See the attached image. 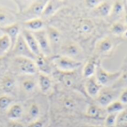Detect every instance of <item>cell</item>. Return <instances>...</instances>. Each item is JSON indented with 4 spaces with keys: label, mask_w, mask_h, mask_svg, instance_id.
<instances>
[{
    "label": "cell",
    "mask_w": 127,
    "mask_h": 127,
    "mask_svg": "<svg viewBox=\"0 0 127 127\" xmlns=\"http://www.w3.org/2000/svg\"><path fill=\"white\" fill-rule=\"evenodd\" d=\"M16 17L14 14L7 8L0 7V26L5 27L15 23Z\"/></svg>",
    "instance_id": "cell-18"
},
{
    "label": "cell",
    "mask_w": 127,
    "mask_h": 127,
    "mask_svg": "<svg viewBox=\"0 0 127 127\" xmlns=\"http://www.w3.org/2000/svg\"><path fill=\"white\" fill-rule=\"evenodd\" d=\"M37 85L43 93H47L52 88V82L49 75L40 73L37 77Z\"/></svg>",
    "instance_id": "cell-21"
},
{
    "label": "cell",
    "mask_w": 127,
    "mask_h": 127,
    "mask_svg": "<svg viewBox=\"0 0 127 127\" xmlns=\"http://www.w3.org/2000/svg\"><path fill=\"white\" fill-rule=\"evenodd\" d=\"M85 88L87 92V94L93 98H96L97 95L99 94L100 91L102 88V86L97 82L95 76L90 77L87 79L85 84Z\"/></svg>",
    "instance_id": "cell-13"
},
{
    "label": "cell",
    "mask_w": 127,
    "mask_h": 127,
    "mask_svg": "<svg viewBox=\"0 0 127 127\" xmlns=\"http://www.w3.org/2000/svg\"><path fill=\"white\" fill-rule=\"evenodd\" d=\"M0 65H1V58H0Z\"/></svg>",
    "instance_id": "cell-43"
},
{
    "label": "cell",
    "mask_w": 127,
    "mask_h": 127,
    "mask_svg": "<svg viewBox=\"0 0 127 127\" xmlns=\"http://www.w3.org/2000/svg\"><path fill=\"white\" fill-rule=\"evenodd\" d=\"M96 61L95 59H90L84 66L83 68V76L85 78L88 79L90 77H92L95 75L96 67H97Z\"/></svg>",
    "instance_id": "cell-26"
},
{
    "label": "cell",
    "mask_w": 127,
    "mask_h": 127,
    "mask_svg": "<svg viewBox=\"0 0 127 127\" xmlns=\"http://www.w3.org/2000/svg\"><path fill=\"white\" fill-rule=\"evenodd\" d=\"M13 99L8 95H2L0 96V110L6 111L12 105Z\"/></svg>",
    "instance_id": "cell-33"
},
{
    "label": "cell",
    "mask_w": 127,
    "mask_h": 127,
    "mask_svg": "<svg viewBox=\"0 0 127 127\" xmlns=\"http://www.w3.org/2000/svg\"><path fill=\"white\" fill-rule=\"evenodd\" d=\"M121 42H119L118 39L111 37H105L97 42L96 50L100 55H110L115 51L116 47Z\"/></svg>",
    "instance_id": "cell-3"
},
{
    "label": "cell",
    "mask_w": 127,
    "mask_h": 127,
    "mask_svg": "<svg viewBox=\"0 0 127 127\" xmlns=\"http://www.w3.org/2000/svg\"><path fill=\"white\" fill-rule=\"evenodd\" d=\"M11 49V43L6 34L0 37V58H2Z\"/></svg>",
    "instance_id": "cell-27"
},
{
    "label": "cell",
    "mask_w": 127,
    "mask_h": 127,
    "mask_svg": "<svg viewBox=\"0 0 127 127\" xmlns=\"http://www.w3.org/2000/svg\"><path fill=\"white\" fill-rule=\"evenodd\" d=\"M75 29L79 34L89 35L94 29V24L89 19H82L78 22Z\"/></svg>",
    "instance_id": "cell-15"
},
{
    "label": "cell",
    "mask_w": 127,
    "mask_h": 127,
    "mask_svg": "<svg viewBox=\"0 0 127 127\" xmlns=\"http://www.w3.org/2000/svg\"><path fill=\"white\" fill-rule=\"evenodd\" d=\"M24 114V108L21 104H12L7 110V116L11 120H18Z\"/></svg>",
    "instance_id": "cell-19"
},
{
    "label": "cell",
    "mask_w": 127,
    "mask_h": 127,
    "mask_svg": "<svg viewBox=\"0 0 127 127\" xmlns=\"http://www.w3.org/2000/svg\"><path fill=\"white\" fill-rule=\"evenodd\" d=\"M124 105L119 100L116 99L110 103L105 108L108 114H119L125 109Z\"/></svg>",
    "instance_id": "cell-29"
},
{
    "label": "cell",
    "mask_w": 127,
    "mask_h": 127,
    "mask_svg": "<svg viewBox=\"0 0 127 127\" xmlns=\"http://www.w3.org/2000/svg\"><path fill=\"white\" fill-rule=\"evenodd\" d=\"M126 30L127 27L126 24L121 22H115L111 26V32L114 35H123Z\"/></svg>",
    "instance_id": "cell-32"
},
{
    "label": "cell",
    "mask_w": 127,
    "mask_h": 127,
    "mask_svg": "<svg viewBox=\"0 0 127 127\" xmlns=\"http://www.w3.org/2000/svg\"><path fill=\"white\" fill-rule=\"evenodd\" d=\"M118 114H108L105 117V125L106 127H115Z\"/></svg>",
    "instance_id": "cell-36"
},
{
    "label": "cell",
    "mask_w": 127,
    "mask_h": 127,
    "mask_svg": "<svg viewBox=\"0 0 127 127\" xmlns=\"http://www.w3.org/2000/svg\"><path fill=\"white\" fill-rule=\"evenodd\" d=\"M47 2V0H38V1L32 2L25 9L23 12L24 17L26 18V20L34 18H40Z\"/></svg>",
    "instance_id": "cell-5"
},
{
    "label": "cell",
    "mask_w": 127,
    "mask_h": 127,
    "mask_svg": "<svg viewBox=\"0 0 127 127\" xmlns=\"http://www.w3.org/2000/svg\"><path fill=\"white\" fill-rule=\"evenodd\" d=\"M62 55L67 56L73 59H76L77 57L80 56L82 51L79 45L75 42H68L63 45L61 48Z\"/></svg>",
    "instance_id": "cell-11"
},
{
    "label": "cell",
    "mask_w": 127,
    "mask_h": 127,
    "mask_svg": "<svg viewBox=\"0 0 127 127\" xmlns=\"http://www.w3.org/2000/svg\"><path fill=\"white\" fill-rule=\"evenodd\" d=\"M20 34L23 36V37L24 38L26 43H27V45L29 47V49H31V51L33 52V54L35 56H38V55H41V52L38 46L37 42L32 32L27 30L26 29H23L20 32Z\"/></svg>",
    "instance_id": "cell-10"
},
{
    "label": "cell",
    "mask_w": 127,
    "mask_h": 127,
    "mask_svg": "<svg viewBox=\"0 0 127 127\" xmlns=\"http://www.w3.org/2000/svg\"><path fill=\"white\" fill-rule=\"evenodd\" d=\"M112 5L113 2L110 1H102L101 3L95 8L94 9L96 12V14L102 17H105L111 15V9H112Z\"/></svg>",
    "instance_id": "cell-22"
},
{
    "label": "cell",
    "mask_w": 127,
    "mask_h": 127,
    "mask_svg": "<svg viewBox=\"0 0 127 127\" xmlns=\"http://www.w3.org/2000/svg\"><path fill=\"white\" fill-rule=\"evenodd\" d=\"M120 75V70L113 73L108 72L105 70L102 67V65L97 64L94 76L96 79L97 82L102 86L109 87V86H112L116 82Z\"/></svg>",
    "instance_id": "cell-2"
},
{
    "label": "cell",
    "mask_w": 127,
    "mask_h": 127,
    "mask_svg": "<svg viewBox=\"0 0 127 127\" xmlns=\"http://www.w3.org/2000/svg\"><path fill=\"white\" fill-rule=\"evenodd\" d=\"M2 32H3V33L5 34H6L11 43V49L14 47L19 35L20 34V26L19 23H15L14 24L9 25L8 26H5V27H2L0 28Z\"/></svg>",
    "instance_id": "cell-12"
},
{
    "label": "cell",
    "mask_w": 127,
    "mask_h": 127,
    "mask_svg": "<svg viewBox=\"0 0 127 127\" xmlns=\"http://www.w3.org/2000/svg\"><path fill=\"white\" fill-rule=\"evenodd\" d=\"M58 5L59 3L57 2H54V1H48L44 11L43 12L42 17H49L51 15H52L58 9Z\"/></svg>",
    "instance_id": "cell-31"
},
{
    "label": "cell",
    "mask_w": 127,
    "mask_h": 127,
    "mask_svg": "<svg viewBox=\"0 0 127 127\" xmlns=\"http://www.w3.org/2000/svg\"><path fill=\"white\" fill-rule=\"evenodd\" d=\"M85 114L87 117L90 118H94V119L103 118V113L101 107L95 104H90L87 107Z\"/></svg>",
    "instance_id": "cell-23"
},
{
    "label": "cell",
    "mask_w": 127,
    "mask_h": 127,
    "mask_svg": "<svg viewBox=\"0 0 127 127\" xmlns=\"http://www.w3.org/2000/svg\"><path fill=\"white\" fill-rule=\"evenodd\" d=\"M49 45L51 47L52 52L55 49H56L61 43V34L58 32L57 29L52 26H49L47 29H46Z\"/></svg>",
    "instance_id": "cell-14"
},
{
    "label": "cell",
    "mask_w": 127,
    "mask_h": 127,
    "mask_svg": "<svg viewBox=\"0 0 127 127\" xmlns=\"http://www.w3.org/2000/svg\"><path fill=\"white\" fill-rule=\"evenodd\" d=\"M37 87H38L37 79L34 76L23 75L20 78L19 88L23 94H32L34 91Z\"/></svg>",
    "instance_id": "cell-9"
},
{
    "label": "cell",
    "mask_w": 127,
    "mask_h": 127,
    "mask_svg": "<svg viewBox=\"0 0 127 127\" xmlns=\"http://www.w3.org/2000/svg\"><path fill=\"white\" fill-rule=\"evenodd\" d=\"M52 63L61 73H73L82 66L80 61L64 55L55 57L53 58Z\"/></svg>",
    "instance_id": "cell-1"
},
{
    "label": "cell",
    "mask_w": 127,
    "mask_h": 127,
    "mask_svg": "<svg viewBox=\"0 0 127 127\" xmlns=\"http://www.w3.org/2000/svg\"><path fill=\"white\" fill-rule=\"evenodd\" d=\"M32 33L37 42L41 54L46 57H49L52 53V50H51V47L49 45L46 29L43 28V29H40L39 31L32 32Z\"/></svg>",
    "instance_id": "cell-7"
},
{
    "label": "cell",
    "mask_w": 127,
    "mask_h": 127,
    "mask_svg": "<svg viewBox=\"0 0 127 127\" xmlns=\"http://www.w3.org/2000/svg\"><path fill=\"white\" fill-rule=\"evenodd\" d=\"M13 55L15 57H22V58H26L32 60L35 59L36 56L33 54V52L31 51L29 47L28 46L27 43H26L24 38L21 35V34L19 35L14 47L12 48Z\"/></svg>",
    "instance_id": "cell-6"
},
{
    "label": "cell",
    "mask_w": 127,
    "mask_h": 127,
    "mask_svg": "<svg viewBox=\"0 0 127 127\" xmlns=\"http://www.w3.org/2000/svg\"><path fill=\"white\" fill-rule=\"evenodd\" d=\"M1 89L7 94H12L17 89V82L14 77L9 75L5 76L1 81Z\"/></svg>",
    "instance_id": "cell-16"
},
{
    "label": "cell",
    "mask_w": 127,
    "mask_h": 127,
    "mask_svg": "<svg viewBox=\"0 0 127 127\" xmlns=\"http://www.w3.org/2000/svg\"><path fill=\"white\" fill-rule=\"evenodd\" d=\"M0 127H5L2 121H0Z\"/></svg>",
    "instance_id": "cell-42"
},
{
    "label": "cell",
    "mask_w": 127,
    "mask_h": 127,
    "mask_svg": "<svg viewBox=\"0 0 127 127\" xmlns=\"http://www.w3.org/2000/svg\"><path fill=\"white\" fill-rule=\"evenodd\" d=\"M126 4L123 1H114L112 5V9L111 12V16L118 17L123 14L125 10Z\"/></svg>",
    "instance_id": "cell-30"
},
{
    "label": "cell",
    "mask_w": 127,
    "mask_h": 127,
    "mask_svg": "<svg viewBox=\"0 0 127 127\" xmlns=\"http://www.w3.org/2000/svg\"><path fill=\"white\" fill-rule=\"evenodd\" d=\"M25 29L31 32H37L43 29L44 23L40 18H34L26 20L24 23Z\"/></svg>",
    "instance_id": "cell-25"
},
{
    "label": "cell",
    "mask_w": 127,
    "mask_h": 127,
    "mask_svg": "<svg viewBox=\"0 0 127 127\" xmlns=\"http://www.w3.org/2000/svg\"><path fill=\"white\" fill-rule=\"evenodd\" d=\"M117 96L116 89L106 87L105 88H102L99 94L96 97V101L97 105L100 107L106 108L110 103L116 100Z\"/></svg>",
    "instance_id": "cell-8"
},
{
    "label": "cell",
    "mask_w": 127,
    "mask_h": 127,
    "mask_svg": "<svg viewBox=\"0 0 127 127\" xmlns=\"http://www.w3.org/2000/svg\"><path fill=\"white\" fill-rule=\"evenodd\" d=\"M123 16H124L125 24L127 25V4H126V5H125V10H124V12H123Z\"/></svg>",
    "instance_id": "cell-41"
},
{
    "label": "cell",
    "mask_w": 127,
    "mask_h": 127,
    "mask_svg": "<svg viewBox=\"0 0 127 127\" xmlns=\"http://www.w3.org/2000/svg\"><path fill=\"white\" fill-rule=\"evenodd\" d=\"M101 2L102 1H100V0H86L84 2V3L87 8L95 9L101 3Z\"/></svg>",
    "instance_id": "cell-37"
},
{
    "label": "cell",
    "mask_w": 127,
    "mask_h": 127,
    "mask_svg": "<svg viewBox=\"0 0 127 127\" xmlns=\"http://www.w3.org/2000/svg\"><path fill=\"white\" fill-rule=\"evenodd\" d=\"M40 114V106L38 105V104H37L35 102H32L29 105L26 111H24L23 117H25L26 120L27 122H29V123L31 122L38 120Z\"/></svg>",
    "instance_id": "cell-17"
},
{
    "label": "cell",
    "mask_w": 127,
    "mask_h": 127,
    "mask_svg": "<svg viewBox=\"0 0 127 127\" xmlns=\"http://www.w3.org/2000/svg\"><path fill=\"white\" fill-rule=\"evenodd\" d=\"M112 88L114 89L127 88V63L123 64V70H120V75Z\"/></svg>",
    "instance_id": "cell-24"
},
{
    "label": "cell",
    "mask_w": 127,
    "mask_h": 127,
    "mask_svg": "<svg viewBox=\"0 0 127 127\" xmlns=\"http://www.w3.org/2000/svg\"><path fill=\"white\" fill-rule=\"evenodd\" d=\"M60 75V81L66 87L73 88L76 85V78L73 74V73H61Z\"/></svg>",
    "instance_id": "cell-28"
},
{
    "label": "cell",
    "mask_w": 127,
    "mask_h": 127,
    "mask_svg": "<svg viewBox=\"0 0 127 127\" xmlns=\"http://www.w3.org/2000/svg\"><path fill=\"white\" fill-rule=\"evenodd\" d=\"M47 58L48 57L41 54L38 56H36L34 62L36 64L37 70H39L42 73L49 75V73L51 72V67Z\"/></svg>",
    "instance_id": "cell-20"
},
{
    "label": "cell",
    "mask_w": 127,
    "mask_h": 127,
    "mask_svg": "<svg viewBox=\"0 0 127 127\" xmlns=\"http://www.w3.org/2000/svg\"><path fill=\"white\" fill-rule=\"evenodd\" d=\"M14 64L17 70L23 75L34 76L38 70L34 61L29 58L15 57Z\"/></svg>",
    "instance_id": "cell-4"
},
{
    "label": "cell",
    "mask_w": 127,
    "mask_h": 127,
    "mask_svg": "<svg viewBox=\"0 0 127 127\" xmlns=\"http://www.w3.org/2000/svg\"><path fill=\"white\" fill-rule=\"evenodd\" d=\"M63 106L67 111H74L77 107V103L74 99L66 97L63 100Z\"/></svg>",
    "instance_id": "cell-35"
},
{
    "label": "cell",
    "mask_w": 127,
    "mask_h": 127,
    "mask_svg": "<svg viewBox=\"0 0 127 127\" xmlns=\"http://www.w3.org/2000/svg\"><path fill=\"white\" fill-rule=\"evenodd\" d=\"M28 127H44V123L40 120H34L29 123Z\"/></svg>",
    "instance_id": "cell-39"
},
{
    "label": "cell",
    "mask_w": 127,
    "mask_h": 127,
    "mask_svg": "<svg viewBox=\"0 0 127 127\" xmlns=\"http://www.w3.org/2000/svg\"><path fill=\"white\" fill-rule=\"evenodd\" d=\"M118 100L124 105H127V88H124L118 96Z\"/></svg>",
    "instance_id": "cell-38"
},
{
    "label": "cell",
    "mask_w": 127,
    "mask_h": 127,
    "mask_svg": "<svg viewBox=\"0 0 127 127\" xmlns=\"http://www.w3.org/2000/svg\"><path fill=\"white\" fill-rule=\"evenodd\" d=\"M116 127H127V109H124L118 114Z\"/></svg>",
    "instance_id": "cell-34"
},
{
    "label": "cell",
    "mask_w": 127,
    "mask_h": 127,
    "mask_svg": "<svg viewBox=\"0 0 127 127\" xmlns=\"http://www.w3.org/2000/svg\"><path fill=\"white\" fill-rule=\"evenodd\" d=\"M7 127H24L23 124L17 120H11L8 122Z\"/></svg>",
    "instance_id": "cell-40"
}]
</instances>
